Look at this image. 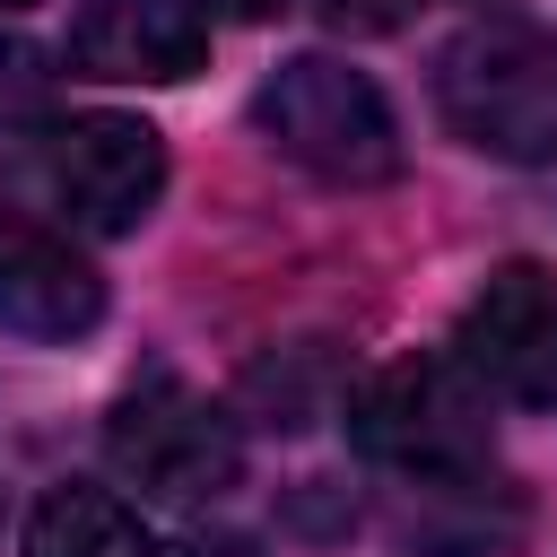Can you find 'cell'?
I'll list each match as a JSON object with an SVG mask.
<instances>
[{"label":"cell","mask_w":557,"mask_h":557,"mask_svg":"<svg viewBox=\"0 0 557 557\" xmlns=\"http://www.w3.org/2000/svg\"><path fill=\"white\" fill-rule=\"evenodd\" d=\"M70 70L113 87H174L209 70V9L200 0H87L70 26Z\"/></svg>","instance_id":"cell-7"},{"label":"cell","mask_w":557,"mask_h":557,"mask_svg":"<svg viewBox=\"0 0 557 557\" xmlns=\"http://www.w3.org/2000/svg\"><path fill=\"white\" fill-rule=\"evenodd\" d=\"M104 453H113V470L139 487V496H157V505H209V496H226L235 479H244V426L200 392V383H183V374H139L122 400H113V418H104Z\"/></svg>","instance_id":"cell-4"},{"label":"cell","mask_w":557,"mask_h":557,"mask_svg":"<svg viewBox=\"0 0 557 557\" xmlns=\"http://www.w3.org/2000/svg\"><path fill=\"white\" fill-rule=\"evenodd\" d=\"M200 9H209V17H244V26H252V17H278L287 0H200Z\"/></svg>","instance_id":"cell-13"},{"label":"cell","mask_w":557,"mask_h":557,"mask_svg":"<svg viewBox=\"0 0 557 557\" xmlns=\"http://www.w3.org/2000/svg\"><path fill=\"white\" fill-rule=\"evenodd\" d=\"M96 322H104L96 261L70 235L0 209V331L9 339H87Z\"/></svg>","instance_id":"cell-8"},{"label":"cell","mask_w":557,"mask_h":557,"mask_svg":"<svg viewBox=\"0 0 557 557\" xmlns=\"http://www.w3.org/2000/svg\"><path fill=\"white\" fill-rule=\"evenodd\" d=\"M252 131L305 165L313 183L331 191H374V183H400L409 148H400V122L383 104V87L331 52H296L278 61L261 87H252Z\"/></svg>","instance_id":"cell-2"},{"label":"cell","mask_w":557,"mask_h":557,"mask_svg":"<svg viewBox=\"0 0 557 557\" xmlns=\"http://www.w3.org/2000/svg\"><path fill=\"white\" fill-rule=\"evenodd\" d=\"M487 400H557V270L540 261H505L487 270V287L461 305L453 348H444Z\"/></svg>","instance_id":"cell-5"},{"label":"cell","mask_w":557,"mask_h":557,"mask_svg":"<svg viewBox=\"0 0 557 557\" xmlns=\"http://www.w3.org/2000/svg\"><path fill=\"white\" fill-rule=\"evenodd\" d=\"M331 9V26H357V35H392V26H409L426 0H322Z\"/></svg>","instance_id":"cell-11"},{"label":"cell","mask_w":557,"mask_h":557,"mask_svg":"<svg viewBox=\"0 0 557 557\" xmlns=\"http://www.w3.org/2000/svg\"><path fill=\"white\" fill-rule=\"evenodd\" d=\"M174 557H261V548H252L244 531H191V540H183Z\"/></svg>","instance_id":"cell-12"},{"label":"cell","mask_w":557,"mask_h":557,"mask_svg":"<svg viewBox=\"0 0 557 557\" xmlns=\"http://www.w3.org/2000/svg\"><path fill=\"white\" fill-rule=\"evenodd\" d=\"M0 9H26V0H0Z\"/></svg>","instance_id":"cell-14"},{"label":"cell","mask_w":557,"mask_h":557,"mask_svg":"<svg viewBox=\"0 0 557 557\" xmlns=\"http://www.w3.org/2000/svg\"><path fill=\"white\" fill-rule=\"evenodd\" d=\"M348 435H357L366 461L426 479V487H461L496 461L487 392L453 357H392L383 374H366L348 392Z\"/></svg>","instance_id":"cell-3"},{"label":"cell","mask_w":557,"mask_h":557,"mask_svg":"<svg viewBox=\"0 0 557 557\" xmlns=\"http://www.w3.org/2000/svg\"><path fill=\"white\" fill-rule=\"evenodd\" d=\"M52 191L87 235H131L165 200V139L139 113H70L52 131Z\"/></svg>","instance_id":"cell-6"},{"label":"cell","mask_w":557,"mask_h":557,"mask_svg":"<svg viewBox=\"0 0 557 557\" xmlns=\"http://www.w3.org/2000/svg\"><path fill=\"white\" fill-rule=\"evenodd\" d=\"M435 113L496 165H557V35L531 17H479L435 61Z\"/></svg>","instance_id":"cell-1"},{"label":"cell","mask_w":557,"mask_h":557,"mask_svg":"<svg viewBox=\"0 0 557 557\" xmlns=\"http://www.w3.org/2000/svg\"><path fill=\"white\" fill-rule=\"evenodd\" d=\"M17 557H157V548H148V522H139L113 487L61 479V487L35 496Z\"/></svg>","instance_id":"cell-9"},{"label":"cell","mask_w":557,"mask_h":557,"mask_svg":"<svg viewBox=\"0 0 557 557\" xmlns=\"http://www.w3.org/2000/svg\"><path fill=\"white\" fill-rule=\"evenodd\" d=\"M44 113H52L44 52H35V44H17V35H0V165H9L26 139H44Z\"/></svg>","instance_id":"cell-10"}]
</instances>
